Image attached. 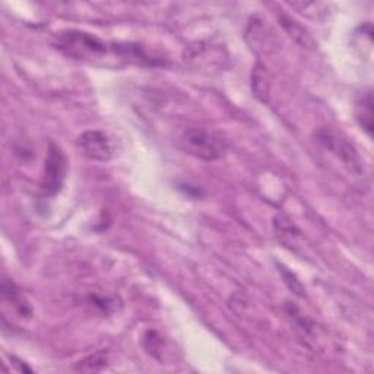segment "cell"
I'll use <instances>...</instances> for the list:
<instances>
[{"label":"cell","instance_id":"cell-6","mask_svg":"<svg viewBox=\"0 0 374 374\" xmlns=\"http://www.w3.org/2000/svg\"><path fill=\"white\" fill-rule=\"evenodd\" d=\"M2 297L3 302L10 303L13 310L17 311L21 318H29L31 316V306H29L25 295L20 291V288L15 286L13 282L3 279L2 282Z\"/></svg>","mask_w":374,"mask_h":374},{"label":"cell","instance_id":"cell-12","mask_svg":"<svg viewBox=\"0 0 374 374\" xmlns=\"http://www.w3.org/2000/svg\"><path fill=\"white\" fill-rule=\"evenodd\" d=\"M281 272H282L283 279H286L287 287H288L294 294H297L298 297H304V293H306V291H304L303 286L300 283V281H298V279L295 278V275L291 274V272H288L286 267H282V269H281Z\"/></svg>","mask_w":374,"mask_h":374},{"label":"cell","instance_id":"cell-5","mask_svg":"<svg viewBox=\"0 0 374 374\" xmlns=\"http://www.w3.org/2000/svg\"><path fill=\"white\" fill-rule=\"evenodd\" d=\"M66 176V157L62 149L56 143H50L49 154L46 158V167H44V177L41 189L44 194L53 196L62 189L63 180Z\"/></svg>","mask_w":374,"mask_h":374},{"label":"cell","instance_id":"cell-9","mask_svg":"<svg viewBox=\"0 0 374 374\" xmlns=\"http://www.w3.org/2000/svg\"><path fill=\"white\" fill-rule=\"evenodd\" d=\"M279 22L283 26V29L290 34V37L294 38L298 44H302L303 47H314V41L311 36L307 33V29L297 21L286 17V15H282V17H279Z\"/></svg>","mask_w":374,"mask_h":374},{"label":"cell","instance_id":"cell-3","mask_svg":"<svg viewBox=\"0 0 374 374\" xmlns=\"http://www.w3.org/2000/svg\"><path fill=\"white\" fill-rule=\"evenodd\" d=\"M57 49L75 59H100L107 54V44L82 31H65L57 34Z\"/></svg>","mask_w":374,"mask_h":374},{"label":"cell","instance_id":"cell-7","mask_svg":"<svg viewBox=\"0 0 374 374\" xmlns=\"http://www.w3.org/2000/svg\"><path fill=\"white\" fill-rule=\"evenodd\" d=\"M274 228L279 242L286 246H297V240L300 238V231L286 215H278L274 219Z\"/></svg>","mask_w":374,"mask_h":374},{"label":"cell","instance_id":"cell-4","mask_svg":"<svg viewBox=\"0 0 374 374\" xmlns=\"http://www.w3.org/2000/svg\"><path fill=\"white\" fill-rule=\"evenodd\" d=\"M77 145L79 151L93 161L106 162L116 155V146L110 134L102 130H86L81 133Z\"/></svg>","mask_w":374,"mask_h":374},{"label":"cell","instance_id":"cell-1","mask_svg":"<svg viewBox=\"0 0 374 374\" xmlns=\"http://www.w3.org/2000/svg\"><path fill=\"white\" fill-rule=\"evenodd\" d=\"M178 146L187 155L211 162L226 157L230 143L222 133L214 129L190 127L180 134Z\"/></svg>","mask_w":374,"mask_h":374},{"label":"cell","instance_id":"cell-8","mask_svg":"<svg viewBox=\"0 0 374 374\" xmlns=\"http://www.w3.org/2000/svg\"><path fill=\"white\" fill-rule=\"evenodd\" d=\"M355 114L360 126L370 134H373V95L371 91L364 93L355 104Z\"/></svg>","mask_w":374,"mask_h":374},{"label":"cell","instance_id":"cell-11","mask_svg":"<svg viewBox=\"0 0 374 374\" xmlns=\"http://www.w3.org/2000/svg\"><path fill=\"white\" fill-rule=\"evenodd\" d=\"M253 91L256 93V95L263 100V95H267L269 91V84H267V75H266V69L262 63H258L254 66L253 70Z\"/></svg>","mask_w":374,"mask_h":374},{"label":"cell","instance_id":"cell-2","mask_svg":"<svg viewBox=\"0 0 374 374\" xmlns=\"http://www.w3.org/2000/svg\"><path fill=\"white\" fill-rule=\"evenodd\" d=\"M316 139L327 153L338 158L348 171L355 176H361L364 173L360 154H358L355 146L345 137H342L341 133L329 127H323L316 132Z\"/></svg>","mask_w":374,"mask_h":374},{"label":"cell","instance_id":"cell-10","mask_svg":"<svg viewBox=\"0 0 374 374\" xmlns=\"http://www.w3.org/2000/svg\"><path fill=\"white\" fill-rule=\"evenodd\" d=\"M107 361H109V358H107L106 351H98L93 355L84 358V360H81L75 368H77L78 371H86V373L100 371L104 367H107Z\"/></svg>","mask_w":374,"mask_h":374}]
</instances>
